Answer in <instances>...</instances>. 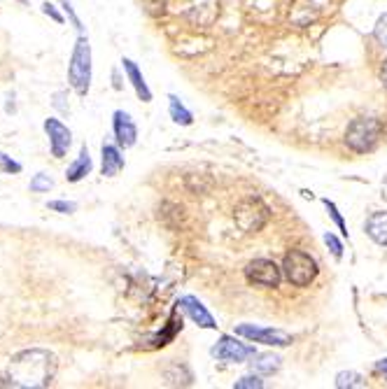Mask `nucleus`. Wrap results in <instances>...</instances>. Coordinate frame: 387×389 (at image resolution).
Segmentation results:
<instances>
[{"mask_svg":"<svg viewBox=\"0 0 387 389\" xmlns=\"http://www.w3.org/2000/svg\"><path fill=\"white\" fill-rule=\"evenodd\" d=\"M56 357L47 350L33 347V350L17 352L10 361V382L12 387L24 389H42L54 382L56 375Z\"/></svg>","mask_w":387,"mask_h":389,"instance_id":"obj_1","label":"nucleus"},{"mask_svg":"<svg viewBox=\"0 0 387 389\" xmlns=\"http://www.w3.org/2000/svg\"><path fill=\"white\" fill-rule=\"evenodd\" d=\"M68 82L77 96H86L91 86V45L84 35L77 38L68 63Z\"/></svg>","mask_w":387,"mask_h":389,"instance_id":"obj_2","label":"nucleus"},{"mask_svg":"<svg viewBox=\"0 0 387 389\" xmlns=\"http://www.w3.org/2000/svg\"><path fill=\"white\" fill-rule=\"evenodd\" d=\"M380 136H383V122H380V119L357 117L355 122L348 126V131H345V145H348L352 152L366 154V152L376 150V145L380 143Z\"/></svg>","mask_w":387,"mask_h":389,"instance_id":"obj_3","label":"nucleus"},{"mask_svg":"<svg viewBox=\"0 0 387 389\" xmlns=\"http://www.w3.org/2000/svg\"><path fill=\"white\" fill-rule=\"evenodd\" d=\"M285 278L294 287H308L313 280L317 278V264L310 254L292 250L283 261Z\"/></svg>","mask_w":387,"mask_h":389,"instance_id":"obj_4","label":"nucleus"},{"mask_svg":"<svg viewBox=\"0 0 387 389\" xmlns=\"http://www.w3.org/2000/svg\"><path fill=\"white\" fill-rule=\"evenodd\" d=\"M233 219L240 226V231L245 233H257L262 231L269 221V207H266L259 198H245L240 200L233 210Z\"/></svg>","mask_w":387,"mask_h":389,"instance_id":"obj_5","label":"nucleus"},{"mask_svg":"<svg viewBox=\"0 0 387 389\" xmlns=\"http://www.w3.org/2000/svg\"><path fill=\"white\" fill-rule=\"evenodd\" d=\"M210 352H212V357H217L219 361H229V364H243V361H248L257 354L252 345L240 343V340L231 338V336L219 338L217 345L212 347Z\"/></svg>","mask_w":387,"mask_h":389,"instance_id":"obj_6","label":"nucleus"},{"mask_svg":"<svg viewBox=\"0 0 387 389\" xmlns=\"http://www.w3.org/2000/svg\"><path fill=\"white\" fill-rule=\"evenodd\" d=\"M236 336H243L252 340V343H264L273 347H287L292 343V336L280 328H264V326H252V324H240L236 326Z\"/></svg>","mask_w":387,"mask_h":389,"instance_id":"obj_7","label":"nucleus"},{"mask_svg":"<svg viewBox=\"0 0 387 389\" xmlns=\"http://www.w3.org/2000/svg\"><path fill=\"white\" fill-rule=\"evenodd\" d=\"M245 278L250 285L257 287H278L280 285V268L269 259H255L245 266Z\"/></svg>","mask_w":387,"mask_h":389,"instance_id":"obj_8","label":"nucleus"},{"mask_svg":"<svg viewBox=\"0 0 387 389\" xmlns=\"http://www.w3.org/2000/svg\"><path fill=\"white\" fill-rule=\"evenodd\" d=\"M45 131L47 136H49V150H52V157L56 159H63L65 154H68L70 145H72V133L68 126H63L58 119H45Z\"/></svg>","mask_w":387,"mask_h":389,"instance_id":"obj_9","label":"nucleus"},{"mask_svg":"<svg viewBox=\"0 0 387 389\" xmlns=\"http://www.w3.org/2000/svg\"><path fill=\"white\" fill-rule=\"evenodd\" d=\"M219 15V0H189L187 17L198 26H210Z\"/></svg>","mask_w":387,"mask_h":389,"instance_id":"obj_10","label":"nucleus"},{"mask_svg":"<svg viewBox=\"0 0 387 389\" xmlns=\"http://www.w3.org/2000/svg\"><path fill=\"white\" fill-rule=\"evenodd\" d=\"M112 129H115V138L119 147H133L138 138V129L133 124V119L129 112L117 110L115 117H112Z\"/></svg>","mask_w":387,"mask_h":389,"instance_id":"obj_11","label":"nucleus"},{"mask_svg":"<svg viewBox=\"0 0 387 389\" xmlns=\"http://www.w3.org/2000/svg\"><path fill=\"white\" fill-rule=\"evenodd\" d=\"M182 310L189 315V317L196 321L198 326H203V328H217L215 324V319H212V315L205 310V305L201 303L198 299H194V296H184V299H180V303H177Z\"/></svg>","mask_w":387,"mask_h":389,"instance_id":"obj_12","label":"nucleus"},{"mask_svg":"<svg viewBox=\"0 0 387 389\" xmlns=\"http://www.w3.org/2000/svg\"><path fill=\"white\" fill-rule=\"evenodd\" d=\"M101 157H103V175L105 177H117L119 173L124 170V157H122V152H119V147L103 145Z\"/></svg>","mask_w":387,"mask_h":389,"instance_id":"obj_13","label":"nucleus"},{"mask_svg":"<svg viewBox=\"0 0 387 389\" xmlns=\"http://www.w3.org/2000/svg\"><path fill=\"white\" fill-rule=\"evenodd\" d=\"M364 231L369 233V238L378 245H387V212H373L369 214L364 224Z\"/></svg>","mask_w":387,"mask_h":389,"instance_id":"obj_14","label":"nucleus"},{"mask_svg":"<svg viewBox=\"0 0 387 389\" xmlns=\"http://www.w3.org/2000/svg\"><path fill=\"white\" fill-rule=\"evenodd\" d=\"M122 63H124V70H126V75H129V79H131L133 89H136V93H138V98H140V100H145V103H150V100H152V91H150L148 82H145L143 72L138 70V65L133 63L131 58H124Z\"/></svg>","mask_w":387,"mask_h":389,"instance_id":"obj_15","label":"nucleus"},{"mask_svg":"<svg viewBox=\"0 0 387 389\" xmlns=\"http://www.w3.org/2000/svg\"><path fill=\"white\" fill-rule=\"evenodd\" d=\"M89 173H91V157L84 145L82 150H79V157L72 161L68 166V170H65V180H68V182H79V180H84Z\"/></svg>","mask_w":387,"mask_h":389,"instance_id":"obj_16","label":"nucleus"},{"mask_svg":"<svg viewBox=\"0 0 387 389\" xmlns=\"http://www.w3.org/2000/svg\"><path fill=\"white\" fill-rule=\"evenodd\" d=\"M171 117H173V122L180 124V126H189L191 124V112L187 110V107L180 103V98L177 96H171Z\"/></svg>","mask_w":387,"mask_h":389,"instance_id":"obj_17","label":"nucleus"},{"mask_svg":"<svg viewBox=\"0 0 387 389\" xmlns=\"http://www.w3.org/2000/svg\"><path fill=\"white\" fill-rule=\"evenodd\" d=\"M255 359L257 361H252V366L259 373H276L280 368V357L276 354H255Z\"/></svg>","mask_w":387,"mask_h":389,"instance_id":"obj_18","label":"nucleus"},{"mask_svg":"<svg viewBox=\"0 0 387 389\" xmlns=\"http://www.w3.org/2000/svg\"><path fill=\"white\" fill-rule=\"evenodd\" d=\"M336 387L338 389H359V387H366V382L362 380V375L359 373H352V371H343V373H338L336 375Z\"/></svg>","mask_w":387,"mask_h":389,"instance_id":"obj_19","label":"nucleus"},{"mask_svg":"<svg viewBox=\"0 0 387 389\" xmlns=\"http://www.w3.org/2000/svg\"><path fill=\"white\" fill-rule=\"evenodd\" d=\"M52 186H54V180H52L49 175H45V173H38V175L31 180V191H33V193L49 191Z\"/></svg>","mask_w":387,"mask_h":389,"instance_id":"obj_20","label":"nucleus"},{"mask_svg":"<svg viewBox=\"0 0 387 389\" xmlns=\"http://www.w3.org/2000/svg\"><path fill=\"white\" fill-rule=\"evenodd\" d=\"M47 207H49V210H54V212H61V214H70V212L77 210V205L70 203V200H49Z\"/></svg>","mask_w":387,"mask_h":389,"instance_id":"obj_21","label":"nucleus"},{"mask_svg":"<svg viewBox=\"0 0 387 389\" xmlns=\"http://www.w3.org/2000/svg\"><path fill=\"white\" fill-rule=\"evenodd\" d=\"M236 389H262L264 382L257 378V375H245V378L236 380V385H233Z\"/></svg>","mask_w":387,"mask_h":389,"instance_id":"obj_22","label":"nucleus"},{"mask_svg":"<svg viewBox=\"0 0 387 389\" xmlns=\"http://www.w3.org/2000/svg\"><path fill=\"white\" fill-rule=\"evenodd\" d=\"M0 170L3 173H22V164H17L12 157L0 152Z\"/></svg>","mask_w":387,"mask_h":389,"instance_id":"obj_23","label":"nucleus"},{"mask_svg":"<svg viewBox=\"0 0 387 389\" xmlns=\"http://www.w3.org/2000/svg\"><path fill=\"white\" fill-rule=\"evenodd\" d=\"M324 243H326V247H329L331 254H333L336 259L343 257V245H341V240L333 236V233H324Z\"/></svg>","mask_w":387,"mask_h":389,"instance_id":"obj_24","label":"nucleus"},{"mask_svg":"<svg viewBox=\"0 0 387 389\" xmlns=\"http://www.w3.org/2000/svg\"><path fill=\"white\" fill-rule=\"evenodd\" d=\"M324 205H326V210H329V214H331V219L336 221V226H338V231L343 233V236H348V226H345V221H343V217L341 214H338V210H336V205L331 203V200H324Z\"/></svg>","mask_w":387,"mask_h":389,"instance_id":"obj_25","label":"nucleus"},{"mask_svg":"<svg viewBox=\"0 0 387 389\" xmlns=\"http://www.w3.org/2000/svg\"><path fill=\"white\" fill-rule=\"evenodd\" d=\"M373 35H376V40L383 47H387V15H383L378 19V24H376V31H373Z\"/></svg>","mask_w":387,"mask_h":389,"instance_id":"obj_26","label":"nucleus"},{"mask_svg":"<svg viewBox=\"0 0 387 389\" xmlns=\"http://www.w3.org/2000/svg\"><path fill=\"white\" fill-rule=\"evenodd\" d=\"M58 3L63 5V12H65V15H68V19L72 22V26H75V29H77L79 33H82V22H79V17L75 15V10H72V5L68 3V0H58Z\"/></svg>","mask_w":387,"mask_h":389,"instance_id":"obj_27","label":"nucleus"},{"mask_svg":"<svg viewBox=\"0 0 387 389\" xmlns=\"http://www.w3.org/2000/svg\"><path fill=\"white\" fill-rule=\"evenodd\" d=\"M42 12H45V15L49 17V19H54L56 24H63V17L58 15V10H56L52 3H45V5H42Z\"/></svg>","mask_w":387,"mask_h":389,"instance_id":"obj_28","label":"nucleus"},{"mask_svg":"<svg viewBox=\"0 0 387 389\" xmlns=\"http://www.w3.org/2000/svg\"><path fill=\"white\" fill-rule=\"evenodd\" d=\"M376 371L380 375H385V380H387V359H380L378 364H376Z\"/></svg>","mask_w":387,"mask_h":389,"instance_id":"obj_29","label":"nucleus"},{"mask_svg":"<svg viewBox=\"0 0 387 389\" xmlns=\"http://www.w3.org/2000/svg\"><path fill=\"white\" fill-rule=\"evenodd\" d=\"M380 82H383V86L387 89V61L383 63V68H380Z\"/></svg>","mask_w":387,"mask_h":389,"instance_id":"obj_30","label":"nucleus"},{"mask_svg":"<svg viewBox=\"0 0 387 389\" xmlns=\"http://www.w3.org/2000/svg\"><path fill=\"white\" fill-rule=\"evenodd\" d=\"M383 198H387V177L383 180Z\"/></svg>","mask_w":387,"mask_h":389,"instance_id":"obj_31","label":"nucleus"},{"mask_svg":"<svg viewBox=\"0 0 387 389\" xmlns=\"http://www.w3.org/2000/svg\"><path fill=\"white\" fill-rule=\"evenodd\" d=\"M0 387H12V382L8 380V382H3V380H0Z\"/></svg>","mask_w":387,"mask_h":389,"instance_id":"obj_32","label":"nucleus"},{"mask_svg":"<svg viewBox=\"0 0 387 389\" xmlns=\"http://www.w3.org/2000/svg\"><path fill=\"white\" fill-rule=\"evenodd\" d=\"M19 3H24V5H26V3H29V0H19Z\"/></svg>","mask_w":387,"mask_h":389,"instance_id":"obj_33","label":"nucleus"}]
</instances>
